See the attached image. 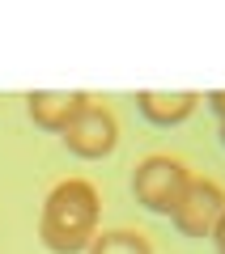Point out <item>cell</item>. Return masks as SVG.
Wrapping results in <instances>:
<instances>
[{
	"instance_id": "obj_6",
	"label": "cell",
	"mask_w": 225,
	"mask_h": 254,
	"mask_svg": "<svg viewBox=\"0 0 225 254\" xmlns=\"http://www.w3.org/2000/svg\"><path fill=\"white\" fill-rule=\"evenodd\" d=\"M200 93H191V89H140L136 93V110H140L144 119L153 127H179V123H187L191 115H196V106H200Z\"/></svg>"
},
{
	"instance_id": "obj_1",
	"label": "cell",
	"mask_w": 225,
	"mask_h": 254,
	"mask_svg": "<svg viewBox=\"0 0 225 254\" xmlns=\"http://www.w3.org/2000/svg\"><path fill=\"white\" fill-rule=\"evenodd\" d=\"M102 199L98 187L85 178H64L47 190L43 216H38V237L51 254H81L98 237Z\"/></svg>"
},
{
	"instance_id": "obj_4",
	"label": "cell",
	"mask_w": 225,
	"mask_h": 254,
	"mask_svg": "<svg viewBox=\"0 0 225 254\" xmlns=\"http://www.w3.org/2000/svg\"><path fill=\"white\" fill-rule=\"evenodd\" d=\"M115 144H119L115 115L107 106H94V102L64 127V148L72 157H81V161H102V157L115 153Z\"/></svg>"
},
{
	"instance_id": "obj_5",
	"label": "cell",
	"mask_w": 225,
	"mask_h": 254,
	"mask_svg": "<svg viewBox=\"0 0 225 254\" xmlns=\"http://www.w3.org/2000/svg\"><path fill=\"white\" fill-rule=\"evenodd\" d=\"M85 106H90V93H81V89H38V93L26 98L30 119H34L43 131H60V136Z\"/></svg>"
},
{
	"instance_id": "obj_3",
	"label": "cell",
	"mask_w": 225,
	"mask_h": 254,
	"mask_svg": "<svg viewBox=\"0 0 225 254\" xmlns=\"http://www.w3.org/2000/svg\"><path fill=\"white\" fill-rule=\"evenodd\" d=\"M221 216H225V190L208 178H191L187 190H183V199H179V208L170 212L174 229L183 237H213Z\"/></svg>"
},
{
	"instance_id": "obj_2",
	"label": "cell",
	"mask_w": 225,
	"mask_h": 254,
	"mask_svg": "<svg viewBox=\"0 0 225 254\" xmlns=\"http://www.w3.org/2000/svg\"><path fill=\"white\" fill-rule=\"evenodd\" d=\"M191 174L183 161H174V157L166 153H153L144 157V161H136L132 170V190H136V203H144L149 212H157V216H170L174 208H179L183 190H187Z\"/></svg>"
},
{
	"instance_id": "obj_8",
	"label": "cell",
	"mask_w": 225,
	"mask_h": 254,
	"mask_svg": "<svg viewBox=\"0 0 225 254\" xmlns=\"http://www.w3.org/2000/svg\"><path fill=\"white\" fill-rule=\"evenodd\" d=\"M204 102H208V110H213V115H217V119L225 123V89H213V93H208Z\"/></svg>"
},
{
	"instance_id": "obj_10",
	"label": "cell",
	"mask_w": 225,
	"mask_h": 254,
	"mask_svg": "<svg viewBox=\"0 0 225 254\" xmlns=\"http://www.w3.org/2000/svg\"><path fill=\"white\" fill-rule=\"evenodd\" d=\"M221 144H225V123H221Z\"/></svg>"
},
{
	"instance_id": "obj_9",
	"label": "cell",
	"mask_w": 225,
	"mask_h": 254,
	"mask_svg": "<svg viewBox=\"0 0 225 254\" xmlns=\"http://www.w3.org/2000/svg\"><path fill=\"white\" fill-rule=\"evenodd\" d=\"M213 246H217V254H225V216H221V225H217V233H213Z\"/></svg>"
},
{
	"instance_id": "obj_7",
	"label": "cell",
	"mask_w": 225,
	"mask_h": 254,
	"mask_svg": "<svg viewBox=\"0 0 225 254\" xmlns=\"http://www.w3.org/2000/svg\"><path fill=\"white\" fill-rule=\"evenodd\" d=\"M85 254H153V246H149L144 233H136V229H111V233L94 237Z\"/></svg>"
}]
</instances>
